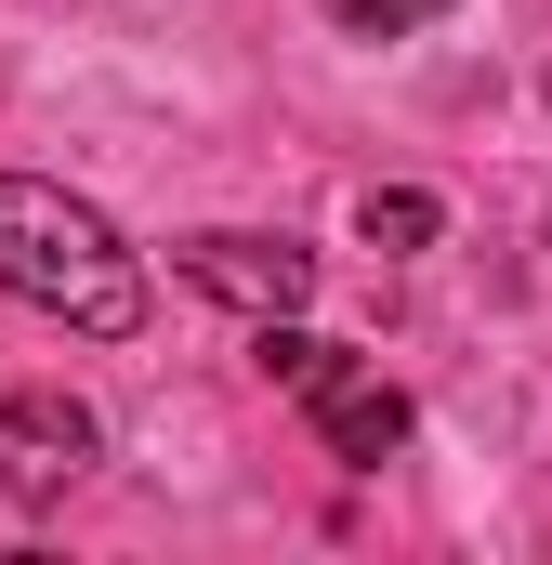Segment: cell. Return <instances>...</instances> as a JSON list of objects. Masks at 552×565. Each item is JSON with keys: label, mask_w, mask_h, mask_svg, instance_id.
<instances>
[{"label": "cell", "mask_w": 552, "mask_h": 565, "mask_svg": "<svg viewBox=\"0 0 552 565\" xmlns=\"http://www.w3.org/2000/svg\"><path fill=\"white\" fill-rule=\"evenodd\" d=\"M0 302L66 316L93 342H132L145 329V264H132V237L93 198H66L40 171H0Z\"/></svg>", "instance_id": "obj_1"}, {"label": "cell", "mask_w": 552, "mask_h": 565, "mask_svg": "<svg viewBox=\"0 0 552 565\" xmlns=\"http://www.w3.org/2000/svg\"><path fill=\"white\" fill-rule=\"evenodd\" d=\"M171 277L264 329V316H302V302H316V250H302V237H264V224H211V237L171 250Z\"/></svg>", "instance_id": "obj_2"}, {"label": "cell", "mask_w": 552, "mask_h": 565, "mask_svg": "<svg viewBox=\"0 0 552 565\" xmlns=\"http://www.w3.org/2000/svg\"><path fill=\"white\" fill-rule=\"evenodd\" d=\"M93 460H106V422L79 395H40V382L0 395V500H66Z\"/></svg>", "instance_id": "obj_3"}, {"label": "cell", "mask_w": 552, "mask_h": 565, "mask_svg": "<svg viewBox=\"0 0 552 565\" xmlns=\"http://www.w3.org/2000/svg\"><path fill=\"white\" fill-rule=\"evenodd\" d=\"M302 408H316V447H329L342 473H382V460L408 447V395H395L382 369H355V355H342V369H329Z\"/></svg>", "instance_id": "obj_4"}, {"label": "cell", "mask_w": 552, "mask_h": 565, "mask_svg": "<svg viewBox=\"0 0 552 565\" xmlns=\"http://www.w3.org/2000/svg\"><path fill=\"white\" fill-rule=\"evenodd\" d=\"M355 237H369V250H434L447 211H434L421 184H369V198H355Z\"/></svg>", "instance_id": "obj_5"}, {"label": "cell", "mask_w": 552, "mask_h": 565, "mask_svg": "<svg viewBox=\"0 0 552 565\" xmlns=\"http://www.w3.org/2000/svg\"><path fill=\"white\" fill-rule=\"evenodd\" d=\"M434 13H460V0H329V26H355V40H408Z\"/></svg>", "instance_id": "obj_6"}]
</instances>
